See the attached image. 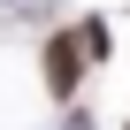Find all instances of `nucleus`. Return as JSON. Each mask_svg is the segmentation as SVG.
<instances>
[{"label": "nucleus", "instance_id": "nucleus-1", "mask_svg": "<svg viewBox=\"0 0 130 130\" xmlns=\"http://www.w3.org/2000/svg\"><path fill=\"white\" fill-rule=\"evenodd\" d=\"M84 69H92L84 31H77V23L46 31V46H38V84H46V100H54V107H69V100L84 92Z\"/></svg>", "mask_w": 130, "mask_h": 130}, {"label": "nucleus", "instance_id": "nucleus-2", "mask_svg": "<svg viewBox=\"0 0 130 130\" xmlns=\"http://www.w3.org/2000/svg\"><path fill=\"white\" fill-rule=\"evenodd\" d=\"M77 31H84V54H92V69H100V61L115 54V23H107V15H77Z\"/></svg>", "mask_w": 130, "mask_h": 130}, {"label": "nucleus", "instance_id": "nucleus-3", "mask_svg": "<svg viewBox=\"0 0 130 130\" xmlns=\"http://www.w3.org/2000/svg\"><path fill=\"white\" fill-rule=\"evenodd\" d=\"M122 130H130V122H122Z\"/></svg>", "mask_w": 130, "mask_h": 130}]
</instances>
